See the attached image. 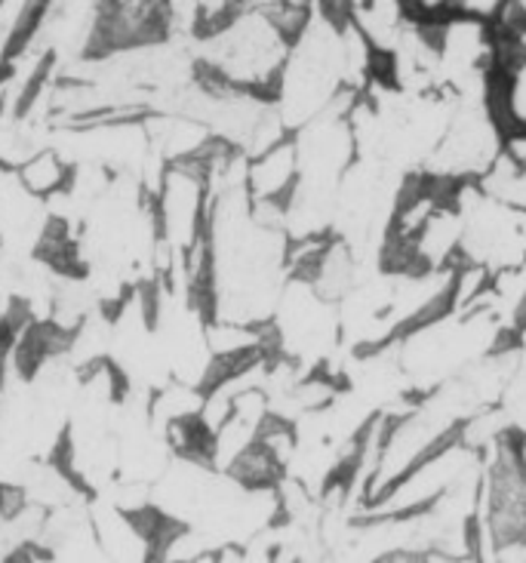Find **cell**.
Masks as SVG:
<instances>
[{
  "mask_svg": "<svg viewBox=\"0 0 526 563\" xmlns=\"http://www.w3.org/2000/svg\"><path fill=\"white\" fill-rule=\"evenodd\" d=\"M195 41L200 75L234 90L274 96L293 34L262 7L238 3L226 19L200 31Z\"/></svg>",
  "mask_w": 526,
  "mask_h": 563,
  "instance_id": "obj_1",
  "label": "cell"
},
{
  "mask_svg": "<svg viewBox=\"0 0 526 563\" xmlns=\"http://www.w3.org/2000/svg\"><path fill=\"white\" fill-rule=\"evenodd\" d=\"M15 176H19L22 188L31 191L34 198L50 200L53 195L65 191L68 183H72V161L59 148L44 145L41 152H34L29 161H22L15 167Z\"/></svg>",
  "mask_w": 526,
  "mask_h": 563,
  "instance_id": "obj_3",
  "label": "cell"
},
{
  "mask_svg": "<svg viewBox=\"0 0 526 563\" xmlns=\"http://www.w3.org/2000/svg\"><path fill=\"white\" fill-rule=\"evenodd\" d=\"M299 176V164H296V145L293 142H281L269 152L250 157L246 167V188L253 200H286L293 191Z\"/></svg>",
  "mask_w": 526,
  "mask_h": 563,
  "instance_id": "obj_2",
  "label": "cell"
}]
</instances>
